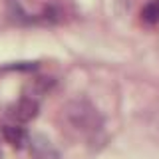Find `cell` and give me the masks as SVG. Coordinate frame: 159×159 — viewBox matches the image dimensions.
Wrapping results in <instances>:
<instances>
[{
    "label": "cell",
    "instance_id": "obj_1",
    "mask_svg": "<svg viewBox=\"0 0 159 159\" xmlns=\"http://www.w3.org/2000/svg\"><path fill=\"white\" fill-rule=\"evenodd\" d=\"M64 119L78 135L92 137L102 129V116L86 99H72L64 107Z\"/></svg>",
    "mask_w": 159,
    "mask_h": 159
},
{
    "label": "cell",
    "instance_id": "obj_3",
    "mask_svg": "<svg viewBox=\"0 0 159 159\" xmlns=\"http://www.w3.org/2000/svg\"><path fill=\"white\" fill-rule=\"evenodd\" d=\"M28 149L32 153L34 159H60L58 149L52 145V141L42 135V133H36V135H30L28 137Z\"/></svg>",
    "mask_w": 159,
    "mask_h": 159
},
{
    "label": "cell",
    "instance_id": "obj_4",
    "mask_svg": "<svg viewBox=\"0 0 159 159\" xmlns=\"http://www.w3.org/2000/svg\"><path fill=\"white\" fill-rule=\"evenodd\" d=\"M2 133H4V139L8 143H12L14 147H24L28 143V133L20 123H4L2 125Z\"/></svg>",
    "mask_w": 159,
    "mask_h": 159
},
{
    "label": "cell",
    "instance_id": "obj_2",
    "mask_svg": "<svg viewBox=\"0 0 159 159\" xmlns=\"http://www.w3.org/2000/svg\"><path fill=\"white\" fill-rule=\"evenodd\" d=\"M8 116L12 119V123H20L22 125V123H26L38 116V102L28 96L20 98L14 106L8 107Z\"/></svg>",
    "mask_w": 159,
    "mask_h": 159
},
{
    "label": "cell",
    "instance_id": "obj_5",
    "mask_svg": "<svg viewBox=\"0 0 159 159\" xmlns=\"http://www.w3.org/2000/svg\"><path fill=\"white\" fill-rule=\"evenodd\" d=\"M141 18L145 24H157L159 22V0L147 2L141 10Z\"/></svg>",
    "mask_w": 159,
    "mask_h": 159
}]
</instances>
